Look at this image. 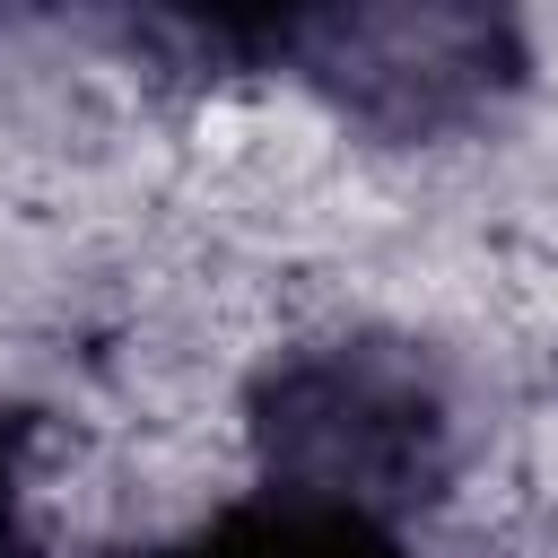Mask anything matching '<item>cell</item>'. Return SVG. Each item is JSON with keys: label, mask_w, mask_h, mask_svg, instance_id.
<instances>
[{"label": "cell", "mask_w": 558, "mask_h": 558, "mask_svg": "<svg viewBox=\"0 0 558 558\" xmlns=\"http://www.w3.org/2000/svg\"><path fill=\"white\" fill-rule=\"evenodd\" d=\"M113 558H410V541H401L392 514H366V506L305 497V488L270 480L262 497H235L201 532L157 541V549H113Z\"/></svg>", "instance_id": "7a4b0ae2"}, {"label": "cell", "mask_w": 558, "mask_h": 558, "mask_svg": "<svg viewBox=\"0 0 558 558\" xmlns=\"http://www.w3.org/2000/svg\"><path fill=\"white\" fill-rule=\"evenodd\" d=\"M17 462H26V418L0 410V558H17Z\"/></svg>", "instance_id": "3957f363"}, {"label": "cell", "mask_w": 558, "mask_h": 558, "mask_svg": "<svg viewBox=\"0 0 558 558\" xmlns=\"http://www.w3.org/2000/svg\"><path fill=\"white\" fill-rule=\"evenodd\" d=\"M253 436L270 453L279 488L340 497L366 514H401L445 480V392L418 357L375 340H331L305 357H279L253 392Z\"/></svg>", "instance_id": "6da1fadb"}]
</instances>
